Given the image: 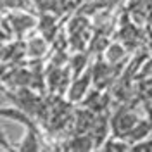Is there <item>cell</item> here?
<instances>
[{"mask_svg":"<svg viewBox=\"0 0 152 152\" xmlns=\"http://www.w3.org/2000/svg\"><path fill=\"white\" fill-rule=\"evenodd\" d=\"M5 23L9 24V29L12 31V35H16L18 38H23L29 29L37 28L38 21L33 18L31 14H28V12L14 10V12H10L9 16H7Z\"/></svg>","mask_w":152,"mask_h":152,"instance_id":"cell-1","label":"cell"},{"mask_svg":"<svg viewBox=\"0 0 152 152\" xmlns=\"http://www.w3.org/2000/svg\"><path fill=\"white\" fill-rule=\"evenodd\" d=\"M137 121H138V116L135 113L121 109L119 113H116L113 118H111V123H109L111 126H109V128H111V132H113L114 137L124 138V135L137 124Z\"/></svg>","mask_w":152,"mask_h":152,"instance_id":"cell-2","label":"cell"},{"mask_svg":"<svg viewBox=\"0 0 152 152\" xmlns=\"http://www.w3.org/2000/svg\"><path fill=\"white\" fill-rule=\"evenodd\" d=\"M10 97H12V100H16V105L19 109H23L29 116H35L42 107V99L38 95H35L31 90H26V88L18 90L16 94H10Z\"/></svg>","mask_w":152,"mask_h":152,"instance_id":"cell-3","label":"cell"},{"mask_svg":"<svg viewBox=\"0 0 152 152\" xmlns=\"http://www.w3.org/2000/svg\"><path fill=\"white\" fill-rule=\"evenodd\" d=\"M92 85V71H86L85 75H78L75 76V80H73V85L69 86V90H67V97H69V100H73V102H80V100H83L88 94V88Z\"/></svg>","mask_w":152,"mask_h":152,"instance_id":"cell-4","label":"cell"},{"mask_svg":"<svg viewBox=\"0 0 152 152\" xmlns=\"http://www.w3.org/2000/svg\"><path fill=\"white\" fill-rule=\"evenodd\" d=\"M0 116L5 119H10V121H16L26 128H35V123L31 121L29 114L24 113L23 109H19L18 105L16 107H0Z\"/></svg>","mask_w":152,"mask_h":152,"instance_id":"cell-5","label":"cell"},{"mask_svg":"<svg viewBox=\"0 0 152 152\" xmlns=\"http://www.w3.org/2000/svg\"><path fill=\"white\" fill-rule=\"evenodd\" d=\"M151 132H152V128H151V124H149V121H140L138 119L137 124L124 135V140L130 143V145H133V143L140 142V140H145Z\"/></svg>","mask_w":152,"mask_h":152,"instance_id":"cell-6","label":"cell"},{"mask_svg":"<svg viewBox=\"0 0 152 152\" xmlns=\"http://www.w3.org/2000/svg\"><path fill=\"white\" fill-rule=\"evenodd\" d=\"M64 149H67V151H94L95 142L88 133H76L71 140H67Z\"/></svg>","mask_w":152,"mask_h":152,"instance_id":"cell-7","label":"cell"},{"mask_svg":"<svg viewBox=\"0 0 152 152\" xmlns=\"http://www.w3.org/2000/svg\"><path fill=\"white\" fill-rule=\"evenodd\" d=\"M100 151H111V152H123V151H132V145L126 142L124 138L121 137H107L104 142L100 143V147H99Z\"/></svg>","mask_w":152,"mask_h":152,"instance_id":"cell-8","label":"cell"},{"mask_svg":"<svg viewBox=\"0 0 152 152\" xmlns=\"http://www.w3.org/2000/svg\"><path fill=\"white\" fill-rule=\"evenodd\" d=\"M18 151H40V140L37 135V128H26L23 140L16 147Z\"/></svg>","mask_w":152,"mask_h":152,"instance_id":"cell-9","label":"cell"},{"mask_svg":"<svg viewBox=\"0 0 152 152\" xmlns=\"http://www.w3.org/2000/svg\"><path fill=\"white\" fill-rule=\"evenodd\" d=\"M45 50H47V40L43 37L31 38L29 43L26 45V52L33 57H40L42 54H45Z\"/></svg>","mask_w":152,"mask_h":152,"instance_id":"cell-10","label":"cell"},{"mask_svg":"<svg viewBox=\"0 0 152 152\" xmlns=\"http://www.w3.org/2000/svg\"><path fill=\"white\" fill-rule=\"evenodd\" d=\"M24 0H0V9H21Z\"/></svg>","mask_w":152,"mask_h":152,"instance_id":"cell-11","label":"cell"},{"mask_svg":"<svg viewBox=\"0 0 152 152\" xmlns=\"http://www.w3.org/2000/svg\"><path fill=\"white\" fill-rule=\"evenodd\" d=\"M0 149H5V151H14V145L9 142V138H7V135L5 132L0 128Z\"/></svg>","mask_w":152,"mask_h":152,"instance_id":"cell-12","label":"cell"},{"mask_svg":"<svg viewBox=\"0 0 152 152\" xmlns=\"http://www.w3.org/2000/svg\"><path fill=\"white\" fill-rule=\"evenodd\" d=\"M140 76H142V78H151V76H152V59H149V61L145 62V66L142 67Z\"/></svg>","mask_w":152,"mask_h":152,"instance_id":"cell-13","label":"cell"}]
</instances>
